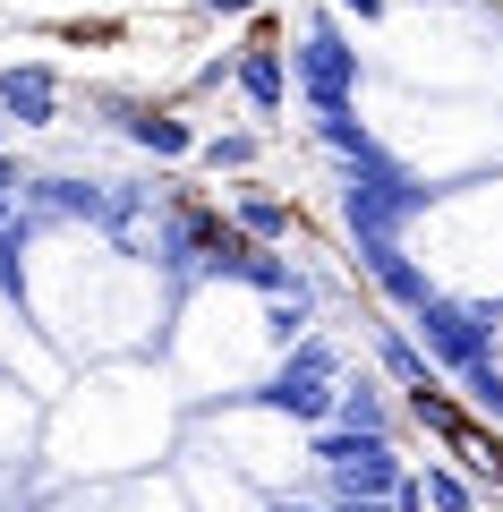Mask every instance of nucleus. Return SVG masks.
Here are the masks:
<instances>
[{
    "label": "nucleus",
    "instance_id": "f257e3e1",
    "mask_svg": "<svg viewBox=\"0 0 503 512\" xmlns=\"http://www.w3.org/2000/svg\"><path fill=\"white\" fill-rule=\"evenodd\" d=\"M333 384H342V350L324 342V333H307V342L282 350V367L256 384L248 402L273 410V419H290V427H324V410H333Z\"/></svg>",
    "mask_w": 503,
    "mask_h": 512
},
{
    "label": "nucleus",
    "instance_id": "f03ea898",
    "mask_svg": "<svg viewBox=\"0 0 503 512\" xmlns=\"http://www.w3.org/2000/svg\"><path fill=\"white\" fill-rule=\"evenodd\" d=\"M307 461L324 470V504H342V495H393L410 478L393 436H350V427H307Z\"/></svg>",
    "mask_w": 503,
    "mask_h": 512
},
{
    "label": "nucleus",
    "instance_id": "7ed1b4c3",
    "mask_svg": "<svg viewBox=\"0 0 503 512\" xmlns=\"http://www.w3.org/2000/svg\"><path fill=\"white\" fill-rule=\"evenodd\" d=\"M410 342L427 350V367H444V376H469V367L495 359V316L469 308V299L427 291V299L410 308Z\"/></svg>",
    "mask_w": 503,
    "mask_h": 512
},
{
    "label": "nucleus",
    "instance_id": "20e7f679",
    "mask_svg": "<svg viewBox=\"0 0 503 512\" xmlns=\"http://www.w3.org/2000/svg\"><path fill=\"white\" fill-rule=\"evenodd\" d=\"M342 214H350V231H359V248H367V239H401V222H410V214H427V188H418L401 163L367 154V163H350Z\"/></svg>",
    "mask_w": 503,
    "mask_h": 512
},
{
    "label": "nucleus",
    "instance_id": "39448f33",
    "mask_svg": "<svg viewBox=\"0 0 503 512\" xmlns=\"http://www.w3.org/2000/svg\"><path fill=\"white\" fill-rule=\"evenodd\" d=\"M299 86H307L316 111H350V94H359V52H350L324 18L307 26V43H299Z\"/></svg>",
    "mask_w": 503,
    "mask_h": 512
},
{
    "label": "nucleus",
    "instance_id": "423d86ee",
    "mask_svg": "<svg viewBox=\"0 0 503 512\" xmlns=\"http://www.w3.org/2000/svg\"><path fill=\"white\" fill-rule=\"evenodd\" d=\"M359 265L376 274V291L393 299V308H418V299L435 291V282H427V274L410 265V248H401V239H367V248H359Z\"/></svg>",
    "mask_w": 503,
    "mask_h": 512
},
{
    "label": "nucleus",
    "instance_id": "0eeeda50",
    "mask_svg": "<svg viewBox=\"0 0 503 512\" xmlns=\"http://www.w3.org/2000/svg\"><path fill=\"white\" fill-rule=\"evenodd\" d=\"M0 111L18 128H43L60 111V86H52V69H0Z\"/></svg>",
    "mask_w": 503,
    "mask_h": 512
},
{
    "label": "nucleus",
    "instance_id": "6e6552de",
    "mask_svg": "<svg viewBox=\"0 0 503 512\" xmlns=\"http://www.w3.org/2000/svg\"><path fill=\"white\" fill-rule=\"evenodd\" d=\"M231 86L248 94L256 111H282V94H290V69H282V43H248V52H239V69H231Z\"/></svg>",
    "mask_w": 503,
    "mask_h": 512
},
{
    "label": "nucleus",
    "instance_id": "1a4fd4ad",
    "mask_svg": "<svg viewBox=\"0 0 503 512\" xmlns=\"http://www.w3.org/2000/svg\"><path fill=\"white\" fill-rule=\"evenodd\" d=\"M324 427H350V436H393V410H384V384H333V410Z\"/></svg>",
    "mask_w": 503,
    "mask_h": 512
},
{
    "label": "nucleus",
    "instance_id": "9d476101",
    "mask_svg": "<svg viewBox=\"0 0 503 512\" xmlns=\"http://www.w3.org/2000/svg\"><path fill=\"white\" fill-rule=\"evenodd\" d=\"M307 333H316V282H299V291H282V299L265 308V342H273V350L307 342Z\"/></svg>",
    "mask_w": 503,
    "mask_h": 512
},
{
    "label": "nucleus",
    "instance_id": "9b49d317",
    "mask_svg": "<svg viewBox=\"0 0 503 512\" xmlns=\"http://www.w3.org/2000/svg\"><path fill=\"white\" fill-rule=\"evenodd\" d=\"M128 137H137L145 154H162V163H171V154H197V128L171 120V111H128Z\"/></svg>",
    "mask_w": 503,
    "mask_h": 512
},
{
    "label": "nucleus",
    "instance_id": "f8f14e48",
    "mask_svg": "<svg viewBox=\"0 0 503 512\" xmlns=\"http://www.w3.org/2000/svg\"><path fill=\"white\" fill-rule=\"evenodd\" d=\"M26 188H35L43 214H86V222H103V205H111L94 180H26Z\"/></svg>",
    "mask_w": 503,
    "mask_h": 512
},
{
    "label": "nucleus",
    "instance_id": "ddd939ff",
    "mask_svg": "<svg viewBox=\"0 0 503 512\" xmlns=\"http://www.w3.org/2000/svg\"><path fill=\"white\" fill-rule=\"evenodd\" d=\"M376 359H384V376H393V384H427V376H435L427 350H418L401 325H384V333H376Z\"/></svg>",
    "mask_w": 503,
    "mask_h": 512
},
{
    "label": "nucleus",
    "instance_id": "4468645a",
    "mask_svg": "<svg viewBox=\"0 0 503 512\" xmlns=\"http://www.w3.org/2000/svg\"><path fill=\"white\" fill-rule=\"evenodd\" d=\"M231 222H239V231L256 239V248L290 239V205H282V197H239V214H231Z\"/></svg>",
    "mask_w": 503,
    "mask_h": 512
},
{
    "label": "nucleus",
    "instance_id": "2eb2a0df",
    "mask_svg": "<svg viewBox=\"0 0 503 512\" xmlns=\"http://www.w3.org/2000/svg\"><path fill=\"white\" fill-rule=\"evenodd\" d=\"M316 137L333 154H342V163H367V154H376V137H367L359 120H350V111H316Z\"/></svg>",
    "mask_w": 503,
    "mask_h": 512
},
{
    "label": "nucleus",
    "instance_id": "dca6fc26",
    "mask_svg": "<svg viewBox=\"0 0 503 512\" xmlns=\"http://www.w3.org/2000/svg\"><path fill=\"white\" fill-rule=\"evenodd\" d=\"M418 487H427V512H478V495H469L461 470H427Z\"/></svg>",
    "mask_w": 503,
    "mask_h": 512
},
{
    "label": "nucleus",
    "instance_id": "f3484780",
    "mask_svg": "<svg viewBox=\"0 0 503 512\" xmlns=\"http://www.w3.org/2000/svg\"><path fill=\"white\" fill-rule=\"evenodd\" d=\"M197 154H205V171H248L256 163V137H205Z\"/></svg>",
    "mask_w": 503,
    "mask_h": 512
},
{
    "label": "nucleus",
    "instance_id": "a211bd4d",
    "mask_svg": "<svg viewBox=\"0 0 503 512\" xmlns=\"http://www.w3.org/2000/svg\"><path fill=\"white\" fill-rule=\"evenodd\" d=\"M384 504H393V512H427V487H418V478H401V487L384 495Z\"/></svg>",
    "mask_w": 503,
    "mask_h": 512
},
{
    "label": "nucleus",
    "instance_id": "6ab92c4d",
    "mask_svg": "<svg viewBox=\"0 0 503 512\" xmlns=\"http://www.w3.org/2000/svg\"><path fill=\"white\" fill-rule=\"evenodd\" d=\"M205 9H214V18H239V9H256V0H205Z\"/></svg>",
    "mask_w": 503,
    "mask_h": 512
},
{
    "label": "nucleus",
    "instance_id": "aec40b11",
    "mask_svg": "<svg viewBox=\"0 0 503 512\" xmlns=\"http://www.w3.org/2000/svg\"><path fill=\"white\" fill-rule=\"evenodd\" d=\"M333 9H359V18H376V9H384V0H333Z\"/></svg>",
    "mask_w": 503,
    "mask_h": 512
}]
</instances>
